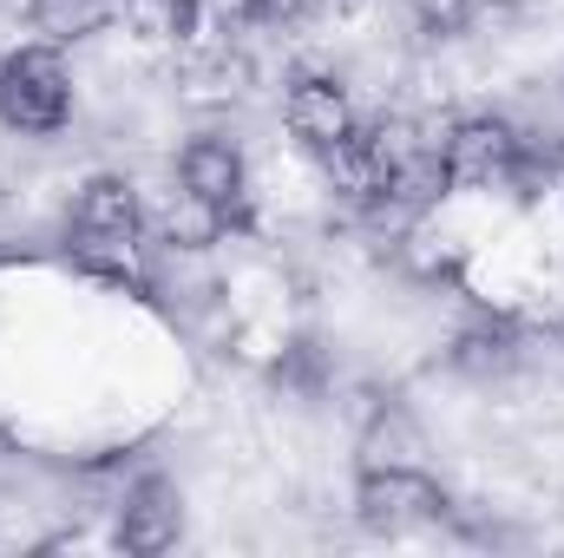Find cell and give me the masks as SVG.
<instances>
[{
    "mask_svg": "<svg viewBox=\"0 0 564 558\" xmlns=\"http://www.w3.org/2000/svg\"><path fill=\"white\" fill-rule=\"evenodd\" d=\"M66 46H13L0 60V126L13 132H59L73 112V73L59 60Z\"/></svg>",
    "mask_w": 564,
    "mask_h": 558,
    "instance_id": "6da1fadb",
    "label": "cell"
},
{
    "mask_svg": "<svg viewBox=\"0 0 564 558\" xmlns=\"http://www.w3.org/2000/svg\"><path fill=\"white\" fill-rule=\"evenodd\" d=\"M355 513L375 533H414V526H433L446 513V493L421 466H368L355 486Z\"/></svg>",
    "mask_w": 564,
    "mask_h": 558,
    "instance_id": "7a4b0ae2",
    "label": "cell"
},
{
    "mask_svg": "<svg viewBox=\"0 0 564 558\" xmlns=\"http://www.w3.org/2000/svg\"><path fill=\"white\" fill-rule=\"evenodd\" d=\"M512 164H519V132L506 119H453L440 139V171L459 191H486L512 178Z\"/></svg>",
    "mask_w": 564,
    "mask_h": 558,
    "instance_id": "3957f363",
    "label": "cell"
},
{
    "mask_svg": "<svg viewBox=\"0 0 564 558\" xmlns=\"http://www.w3.org/2000/svg\"><path fill=\"white\" fill-rule=\"evenodd\" d=\"M73 237L93 257H132L139 244V191L126 178H93L73 204Z\"/></svg>",
    "mask_w": 564,
    "mask_h": 558,
    "instance_id": "277c9868",
    "label": "cell"
},
{
    "mask_svg": "<svg viewBox=\"0 0 564 558\" xmlns=\"http://www.w3.org/2000/svg\"><path fill=\"white\" fill-rule=\"evenodd\" d=\"M282 126H289V139L308 144V151H322V144L348 139V132H355L348 86H341V79H328V73H308V79H295V86H289V99H282Z\"/></svg>",
    "mask_w": 564,
    "mask_h": 558,
    "instance_id": "5b68a950",
    "label": "cell"
},
{
    "mask_svg": "<svg viewBox=\"0 0 564 558\" xmlns=\"http://www.w3.org/2000/svg\"><path fill=\"white\" fill-rule=\"evenodd\" d=\"M177 178H184V191H191L197 204H210V211H224V217L243 204V151L230 139H191L184 158H177Z\"/></svg>",
    "mask_w": 564,
    "mask_h": 558,
    "instance_id": "8992f818",
    "label": "cell"
},
{
    "mask_svg": "<svg viewBox=\"0 0 564 558\" xmlns=\"http://www.w3.org/2000/svg\"><path fill=\"white\" fill-rule=\"evenodd\" d=\"M184 46H191V40H184ZM243 86H250V60H243L230 40L191 46L184 66H177V93H184L191 106H230V99H243Z\"/></svg>",
    "mask_w": 564,
    "mask_h": 558,
    "instance_id": "52a82bcc",
    "label": "cell"
},
{
    "mask_svg": "<svg viewBox=\"0 0 564 558\" xmlns=\"http://www.w3.org/2000/svg\"><path fill=\"white\" fill-rule=\"evenodd\" d=\"M177 526H184V506L164 480H144L139 493L126 500L119 513V546L126 552H171L177 546Z\"/></svg>",
    "mask_w": 564,
    "mask_h": 558,
    "instance_id": "ba28073f",
    "label": "cell"
},
{
    "mask_svg": "<svg viewBox=\"0 0 564 558\" xmlns=\"http://www.w3.org/2000/svg\"><path fill=\"white\" fill-rule=\"evenodd\" d=\"M315 158H322V171H328V184H335L341 197H355V204H368V197H388V164L375 158V139H368L361 126H355L348 139L322 144Z\"/></svg>",
    "mask_w": 564,
    "mask_h": 558,
    "instance_id": "9c48e42d",
    "label": "cell"
},
{
    "mask_svg": "<svg viewBox=\"0 0 564 558\" xmlns=\"http://www.w3.org/2000/svg\"><path fill=\"white\" fill-rule=\"evenodd\" d=\"M26 20L46 46H79L119 20V0H26Z\"/></svg>",
    "mask_w": 564,
    "mask_h": 558,
    "instance_id": "30bf717a",
    "label": "cell"
},
{
    "mask_svg": "<svg viewBox=\"0 0 564 558\" xmlns=\"http://www.w3.org/2000/svg\"><path fill=\"white\" fill-rule=\"evenodd\" d=\"M119 20L144 46H184L197 33V0H119Z\"/></svg>",
    "mask_w": 564,
    "mask_h": 558,
    "instance_id": "8fae6325",
    "label": "cell"
},
{
    "mask_svg": "<svg viewBox=\"0 0 564 558\" xmlns=\"http://www.w3.org/2000/svg\"><path fill=\"white\" fill-rule=\"evenodd\" d=\"M421 453H426L421 433L401 415H388V420H375L368 440H361V473H368V466H421Z\"/></svg>",
    "mask_w": 564,
    "mask_h": 558,
    "instance_id": "7c38bea8",
    "label": "cell"
},
{
    "mask_svg": "<svg viewBox=\"0 0 564 558\" xmlns=\"http://www.w3.org/2000/svg\"><path fill=\"white\" fill-rule=\"evenodd\" d=\"M217 230H224V211H210V204H197L191 191H177V204H171V217H164V237L184 244V250H197V244H210Z\"/></svg>",
    "mask_w": 564,
    "mask_h": 558,
    "instance_id": "4fadbf2b",
    "label": "cell"
},
{
    "mask_svg": "<svg viewBox=\"0 0 564 558\" xmlns=\"http://www.w3.org/2000/svg\"><path fill=\"white\" fill-rule=\"evenodd\" d=\"M315 7H328V0H250V13L270 20V26H289V20H302V13H315Z\"/></svg>",
    "mask_w": 564,
    "mask_h": 558,
    "instance_id": "5bb4252c",
    "label": "cell"
},
{
    "mask_svg": "<svg viewBox=\"0 0 564 558\" xmlns=\"http://www.w3.org/2000/svg\"><path fill=\"white\" fill-rule=\"evenodd\" d=\"M328 7H341V13H355V7H361V0H328Z\"/></svg>",
    "mask_w": 564,
    "mask_h": 558,
    "instance_id": "9a60e30c",
    "label": "cell"
},
{
    "mask_svg": "<svg viewBox=\"0 0 564 558\" xmlns=\"http://www.w3.org/2000/svg\"><path fill=\"white\" fill-rule=\"evenodd\" d=\"M558 519H564V506H558Z\"/></svg>",
    "mask_w": 564,
    "mask_h": 558,
    "instance_id": "2e32d148",
    "label": "cell"
}]
</instances>
